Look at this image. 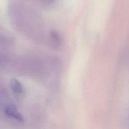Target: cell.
Wrapping results in <instances>:
<instances>
[{"label": "cell", "mask_w": 129, "mask_h": 129, "mask_svg": "<svg viewBox=\"0 0 129 129\" xmlns=\"http://www.w3.org/2000/svg\"><path fill=\"white\" fill-rule=\"evenodd\" d=\"M5 113L7 116L11 118L15 119L18 121H23V117L20 113L16 108L13 105H8L5 108Z\"/></svg>", "instance_id": "6da1fadb"}, {"label": "cell", "mask_w": 129, "mask_h": 129, "mask_svg": "<svg viewBox=\"0 0 129 129\" xmlns=\"http://www.w3.org/2000/svg\"><path fill=\"white\" fill-rule=\"evenodd\" d=\"M10 87L13 92L16 94L21 95L23 93L24 89L22 84L16 79H13L11 81Z\"/></svg>", "instance_id": "7a4b0ae2"}]
</instances>
